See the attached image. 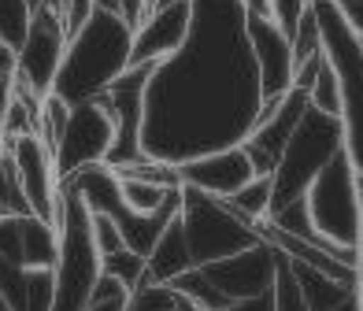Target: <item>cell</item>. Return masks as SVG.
<instances>
[{
  "instance_id": "6da1fadb",
  "label": "cell",
  "mask_w": 363,
  "mask_h": 311,
  "mask_svg": "<svg viewBox=\"0 0 363 311\" xmlns=\"http://www.w3.org/2000/svg\"><path fill=\"white\" fill-rule=\"evenodd\" d=\"M263 108L241 0H193V30L145 86L141 156L186 163L241 145Z\"/></svg>"
},
{
  "instance_id": "7a4b0ae2",
  "label": "cell",
  "mask_w": 363,
  "mask_h": 311,
  "mask_svg": "<svg viewBox=\"0 0 363 311\" xmlns=\"http://www.w3.org/2000/svg\"><path fill=\"white\" fill-rule=\"evenodd\" d=\"M130 45H134V26L115 11L93 8L89 19L67 41L52 96H60L63 104L104 96L111 81L130 71Z\"/></svg>"
},
{
  "instance_id": "3957f363",
  "label": "cell",
  "mask_w": 363,
  "mask_h": 311,
  "mask_svg": "<svg viewBox=\"0 0 363 311\" xmlns=\"http://www.w3.org/2000/svg\"><path fill=\"white\" fill-rule=\"evenodd\" d=\"M56 230H60V249L52 264V311H86L104 278V264L93 241V211L67 186H63Z\"/></svg>"
},
{
  "instance_id": "277c9868",
  "label": "cell",
  "mask_w": 363,
  "mask_h": 311,
  "mask_svg": "<svg viewBox=\"0 0 363 311\" xmlns=\"http://www.w3.org/2000/svg\"><path fill=\"white\" fill-rule=\"evenodd\" d=\"M311 11L323 30V52L341 81V130L345 156L363 178V41L341 19L334 0H311Z\"/></svg>"
},
{
  "instance_id": "5b68a950",
  "label": "cell",
  "mask_w": 363,
  "mask_h": 311,
  "mask_svg": "<svg viewBox=\"0 0 363 311\" xmlns=\"http://www.w3.org/2000/svg\"><path fill=\"white\" fill-rule=\"evenodd\" d=\"M308 215L315 234L341 252H356L363 230V178L352 167L345 149L319 171V178L304 193Z\"/></svg>"
},
{
  "instance_id": "8992f818",
  "label": "cell",
  "mask_w": 363,
  "mask_h": 311,
  "mask_svg": "<svg viewBox=\"0 0 363 311\" xmlns=\"http://www.w3.org/2000/svg\"><path fill=\"white\" fill-rule=\"evenodd\" d=\"M345 149V130L337 115H326V111H315L308 104L301 126L293 130V137L286 145L282 159L274 163L271 171V186H274V208H282L289 200H301L308 193V186L319 178V171L330 159Z\"/></svg>"
},
{
  "instance_id": "52a82bcc",
  "label": "cell",
  "mask_w": 363,
  "mask_h": 311,
  "mask_svg": "<svg viewBox=\"0 0 363 311\" xmlns=\"http://www.w3.org/2000/svg\"><path fill=\"white\" fill-rule=\"evenodd\" d=\"M178 222L186 230L193 264H216V259H226L234 252H245L252 244L263 241L259 226L245 222L226 200H216L208 193H196L182 186V204H178Z\"/></svg>"
},
{
  "instance_id": "ba28073f",
  "label": "cell",
  "mask_w": 363,
  "mask_h": 311,
  "mask_svg": "<svg viewBox=\"0 0 363 311\" xmlns=\"http://www.w3.org/2000/svg\"><path fill=\"white\" fill-rule=\"evenodd\" d=\"M4 156H8L11 182H15V193H19L23 211L56 226L60 208H63V178L56 171L52 145L41 134H19L4 141Z\"/></svg>"
},
{
  "instance_id": "9c48e42d",
  "label": "cell",
  "mask_w": 363,
  "mask_h": 311,
  "mask_svg": "<svg viewBox=\"0 0 363 311\" xmlns=\"http://www.w3.org/2000/svg\"><path fill=\"white\" fill-rule=\"evenodd\" d=\"M67 41H71V34H67V26H63V15L52 4H38L34 19H30V30H26V41L19 45V52H15L11 86H19L26 93H34L38 101H45L56 86Z\"/></svg>"
},
{
  "instance_id": "30bf717a",
  "label": "cell",
  "mask_w": 363,
  "mask_h": 311,
  "mask_svg": "<svg viewBox=\"0 0 363 311\" xmlns=\"http://www.w3.org/2000/svg\"><path fill=\"white\" fill-rule=\"evenodd\" d=\"M115 149V119L108 104L96 96V101H82L71 104L67 111V123H63L60 137L52 145V156H56V171L60 178H67L82 167H93V163H108Z\"/></svg>"
},
{
  "instance_id": "8fae6325",
  "label": "cell",
  "mask_w": 363,
  "mask_h": 311,
  "mask_svg": "<svg viewBox=\"0 0 363 311\" xmlns=\"http://www.w3.org/2000/svg\"><path fill=\"white\" fill-rule=\"evenodd\" d=\"M274 267H278V249L271 241H259L252 249L216 259V264H204L196 271L219 293V300L230 304V300H245V297H256V293H267L274 282Z\"/></svg>"
},
{
  "instance_id": "7c38bea8",
  "label": "cell",
  "mask_w": 363,
  "mask_h": 311,
  "mask_svg": "<svg viewBox=\"0 0 363 311\" xmlns=\"http://www.w3.org/2000/svg\"><path fill=\"white\" fill-rule=\"evenodd\" d=\"M245 34H249V48L256 60V74H259V89L263 101H278L293 89V41L271 15H256L245 11Z\"/></svg>"
},
{
  "instance_id": "4fadbf2b",
  "label": "cell",
  "mask_w": 363,
  "mask_h": 311,
  "mask_svg": "<svg viewBox=\"0 0 363 311\" xmlns=\"http://www.w3.org/2000/svg\"><path fill=\"white\" fill-rule=\"evenodd\" d=\"M304 111H308V93L304 89H289L286 96H278V101H263L252 134L241 141L259 174L274 171V163L282 159L293 130L301 126V119H304Z\"/></svg>"
},
{
  "instance_id": "5bb4252c",
  "label": "cell",
  "mask_w": 363,
  "mask_h": 311,
  "mask_svg": "<svg viewBox=\"0 0 363 311\" xmlns=\"http://www.w3.org/2000/svg\"><path fill=\"white\" fill-rule=\"evenodd\" d=\"M256 163L252 156L245 152V145H230V149L219 152H204V156H193L186 163H178V178L186 189L196 193H208L216 200H230L241 186H249L256 178Z\"/></svg>"
},
{
  "instance_id": "9a60e30c",
  "label": "cell",
  "mask_w": 363,
  "mask_h": 311,
  "mask_svg": "<svg viewBox=\"0 0 363 311\" xmlns=\"http://www.w3.org/2000/svg\"><path fill=\"white\" fill-rule=\"evenodd\" d=\"M193 30V0L148 11L134 26V45H130V67H160L186 45Z\"/></svg>"
},
{
  "instance_id": "2e32d148",
  "label": "cell",
  "mask_w": 363,
  "mask_h": 311,
  "mask_svg": "<svg viewBox=\"0 0 363 311\" xmlns=\"http://www.w3.org/2000/svg\"><path fill=\"white\" fill-rule=\"evenodd\" d=\"M193 252H189V241H186V230H182L178 215L167 222V230L160 234V241L152 244V252L145 256V274L152 282H167L174 285L186 271H193Z\"/></svg>"
},
{
  "instance_id": "e0dca14e",
  "label": "cell",
  "mask_w": 363,
  "mask_h": 311,
  "mask_svg": "<svg viewBox=\"0 0 363 311\" xmlns=\"http://www.w3.org/2000/svg\"><path fill=\"white\" fill-rule=\"evenodd\" d=\"M230 208L238 211L245 222L252 226H263L271 219V204H274V186H271V174H256L249 186H241L234 196L226 200Z\"/></svg>"
},
{
  "instance_id": "ac0fdd59",
  "label": "cell",
  "mask_w": 363,
  "mask_h": 311,
  "mask_svg": "<svg viewBox=\"0 0 363 311\" xmlns=\"http://www.w3.org/2000/svg\"><path fill=\"white\" fill-rule=\"evenodd\" d=\"M119 182H123V204L130 211H141V215H148V211H160V208H167L178 189H167V186H156V182H145V178H123L119 174Z\"/></svg>"
},
{
  "instance_id": "d6986e66",
  "label": "cell",
  "mask_w": 363,
  "mask_h": 311,
  "mask_svg": "<svg viewBox=\"0 0 363 311\" xmlns=\"http://www.w3.org/2000/svg\"><path fill=\"white\" fill-rule=\"evenodd\" d=\"M123 311H178V289L167 282H152L145 274V282H138L126 293V307Z\"/></svg>"
},
{
  "instance_id": "ffe728a7",
  "label": "cell",
  "mask_w": 363,
  "mask_h": 311,
  "mask_svg": "<svg viewBox=\"0 0 363 311\" xmlns=\"http://www.w3.org/2000/svg\"><path fill=\"white\" fill-rule=\"evenodd\" d=\"M34 0H0V41L19 52V45L26 41L30 19H34Z\"/></svg>"
},
{
  "instance_id": "44dd1931",
  "label": "cell",
  "mask_w": 363,
  "mask_h": 311,
  "mask_svg": "<svg viewBox=\"0 0 363 311\" xmlns=\"http://www.w3.org/2000/svg\"><path fill=\"white\" fill-rule=\"evenodd\" d=\"M271 297H274V311H311L304 300V289L293 274V264L278 252V267H274V282H271Z\"/></svg>"
},
{
  "instance_id": "7402d4cb",
  "label": "cell",
  "mask_w": 363,
  "mask_h": 311,
  "mask_svg": "<svg viewBox=\"0 0 363 311\" xmlns=\"http://www.w3.org/2000/svg\"><path fill=\"white\" fill-rule=\"evenodd\" d=\"M308 104L315 108V111H326V115H337V119H341V81H337L334 67H330V60H323L319 74L311 78Z\"/></svg>"
},
{
  "instance_id": "603a6c76",
  "label": "cell",
  "mask_w": 363,
  "mask_h": 311,
  "mask_svg": "<svg viewBox=\"0 0 363 311\" xmlns=\"http://www.w3.org/2000/svg\"><path fill=\"white\" fill-rule=\"evenodd\" d=\"M289 41H293V67H304V63H311L315 56H323V30H319V19L311 8L304 11V19L296 23Z\"/></svg>"
},
{
  "instance_id": "cb8c5ba5",
  "label": "cell",
  "mask_w": 363,
  "mask_h": 311,
  "mask_svg": "<svg viewBox=\"0 0 363 311\" xmlns=\"http://www.w3.org/2000/svg\"><path fill=\"white\" fill-rule=\"evenodd\" d=\"M104 264V274L115 278V282H123L126 289H134L138 282H145V256H138L134 249H119L101 259Z\"/></svg>"
},
{
  "instance_id": "d4e9b609",
  "label": "cell",
  "mask_w": 363,
  "mask_h": 311,
  "mask_svg": "<svg viewBox=\"0 0 363 311\" xmlns=\"http://www.w3.org/2000/svg\"><path fill=\"white\" fill-rule=\"evenodd\" d=\"M126 293H130V289H126L123 282H115V278L104 274L86 311H123V307H126Z\"/></svg>"
},
{
  "instance_id": "484cf974",
  "label": "cell",
  "mask_w": 363,
  "mask_h": 311,
  "mask_svg": "<svg viewBox=\"0 0 363 311\" xmlns=\"http://www.w3.org/2000/svg\"><path fill=\"white\" fill-rule=\"evenodd\" d=\"M93 241H96V252H101V259L111 256V252H119V249H126L123 234H119V222H115L111 215H93Z\"/></svg>"
},
{
  "instance_id": "4316f807",
  "label": "cell",
  "mask_w": 363,
  "mask_h": 311,
  "mask_svg": "<svg viewBox=\"0 0 363 311\" xmlns=\"http://www.w3.org/2000/svg\"><path fill=\"white\" fill-rule=\"evenodd\" d=\"M271 4V19L286 30V34H293L296 23L304 19V11L311 8V0H267Z\"/></svg>"
},
{
  "instance_id": "83f0119b",
  "label": "cell",
  "mask_w": 363,
  "mask_h": 311,
  "mask_svg": "<svg viewBox=\"0 0 363 311\" xmlns=\"http://www.w3.org/2000/svg\"><path fill=\"white\" fill-rule=\"evenodd\" d=\"M0 204H4L8 211H23V204H19V193H15V182H11L8 156H4V137H0Z\"/></svg>"
},
{
  "instance_id": "f1b7e54d",
  "label": "cell",
  "mask_w": 363,
  "mask_h": 311,
  "mask_svg": "<svg viewBox=\"0 0 363 311\" xmlns=\"http://www.w3.org/2000/svg\"><path fill=\"white\" fill-rule=\"evenodd\" d=\"M337 11H341V19L349 23V30L363 41V0H334Z\"/></svg>"
},
{
  "instance_id": "f546056e",
  "label": "cell",
  "mask_w": 363,
  "mask_h": 311,
  "mask_svg": "<svg viewBox=\"0 0 363 311\" xmlns=\"http://www.w3.org/2000/svg\"><path fill=\"white\" fill-rule=\"evenodd\" d=\"M223 311H274V297L267 289V293H256V297H245V300H230Z\"/></svg>"
},
{
  "instance_id": "4dcf8cb0",
  "label": "cell",
  "mask_w": 363,
  "mask_h": 311,
  "mask_svg": "<svg viewBox=\"0 0 363 311\" xmlns=\"http://www.w3.org/2000/svg\"><path fill=\"white\" fill-rule=\"evenodd\" d=\"M11 78H15V48L0 41V81H11Z\"/></svg>"
},
{
  "instance_id": "1f68e13d",
  "label": "cell",
  "mask_w": 363,
  "mask_h": 311,
  "mask_svg": "<svg viewBox=\"0 0 363 311\" xmlns=\"http://www.w3.org/2000/svg\"><path fill=\"white\" fill-rule=\"evenodd\" d=\"M326 311H363V297H359V293H352V297H345L341 304L326 307Z\"/></svg>"
},
{
  "instance_id": "d6a6232c",
  "label": "cell",
  "mask_w": 363,
  "mask_h": 311,
  "mask_svg": "<svg viewBox=\"0 0 363 311\" xmlns=\"http://www.w3.org/2000/svg\"><path fill=\"white\" fill-rule=\"evenodd\" d=\"M356 252H359V259H356V285H359V297H363V230H359V244H356Z\"/></svg>"
},
{
  "instance_id": "836d02e7",
  "label": "cell",
  "mask_w": 363,
  "mask_h": 311,
  "mask_svg": "<svg viewBox=\"0 0 363 311\" xmlns=\"http://www.w3.org/2000/svg\"><path fill=\"white\" fill-rule=\"evenodd\" d=\"M171 4H182V0H148V11H160V8H171Z\"/></svg>"
},
{
  "instance_id": "e575fe53",
  "label": "cell",
  "mask_w": 363,
  "mask_h": 311,
  "mask_svg": "<svg viewBox=\"0 0 363 311\" xmlns=\"http://www.w3.org/2000/svg\"><path fill=\"white\" fill-rule=\"evenodd\" d=\"M8 89H11V81H0V111H4V104H8Z\"/></svg>"
},
{
  "instance_id": "d590c367",
  "label": "cell",
  "mask_w": 363,
  "mask_h": 311,
  "mask_svg": "<svg viewBox=\"0 0 363 311\" xmlns=\"http://www.w3.org/2000/svg\"><path fill=\"white\" fill-rule=\"evenodd\" d=\"M0 311H15V307H11V300L4 297V289H0Z\"/></svg>"
},
{
  "instance_id": "8d00e7d4",
  "label": "cell",
  "mask_w": 363,
  "mask_h": 311,
  "mask_svg": "<svg viewBox=\"0 0 363 311\" xmlns=\"http://www.w3.org/2000/svg\"><path fill=\"white\" fill-rule=\"evenodd\" d=\"M0 215H8V208H4V204H0Z\"/></svg>"
},
{
  "instance_id": "74e56055",
  "label": "cell",
  "mask_w": 363,
  "mask_h": 311,
  "mask_svg": "<svg viewBox=\"0 0 363 311\" xmlns=\"http://www.w3.org/2000/svg\"><path fill=\"white\" fill-rule=\"evenodd\" d=\"M34 4H41V0H34Z\"/></svg>"
}]
</instances>
